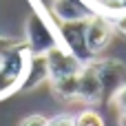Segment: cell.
I'll return each mask as SVG.
<instances>
[{
  "label": "cell",
  "instance_id": "4",
  "mask_svg": "<svg viewBox=\"0 0 126 126\" xmlns=\"http://www.w3.org/2000/svg\"><path fill=\"white\" fill-rule=\"evenodd\" d=\"M100 84H102V102H111L113 95L126 84V64L120 60H93Z\"/></svg>",
  "mask_w": 126,
  "mask_h": 126
},
{
  "label": "cell",
  "instance_id": "12",
  "mask_svg": "<svg viewBox=\"0 0 126 126\" xmlns=\"http://www.w3.org/2000/svg\"><path fill=\"white\" fill-rule=\"evenodd\" d=\"M111 104L115 106V111H117V117H120V126H126V84L113 95V100H111Z\"/></svg>",
  "mask_w": 126,
  "mask_h": 126
},
{
  "label": "cell",
  "instance_id": "9",
  "mask_svg": "<svg viewBox=\"0 0 126 126\" xmlns=\"http://www.w3.org/2000/svg\"><path fill=\"white\" fill-rule=\"evenodd\" d=\"M42 82H49V69H47V58L44 55H31L27 73H24V82L20 86V91H31L35 86H40Z\"/></svg>",
  "mask_w": 126,
  "mask_h": 126
},
{
  "label": "cell",
  "instance_id": "15",
  "mask_svg": "<svg viewBox=\"0 0 126 126\" xmlns=\"http://www.w3.org/2000/svg\"><path fill=\"white\" fill-rule=\"evenodd\" d=\"M49 126H75V122H73V115L60 113V115H55V117L49 120Z\"/></svg>",
  "mask_w": 126,
  "mask_h": 126
},
{
  "label": "cell",
  "instance_id": "14",
  "mask_svg": "<svg viewBox=\"0 0 126 126\" xmlns=\"http://www.w3.org/2000/svg\"><path fill=\"white\" fill-rule=\"evenodd\" d=\"M111 24H113V31L124 35L126 38V13H120V16H113L111 18Z\"/></svg>",
  "mask_w": 126,
  "mask_h": 126
},
{
  "label": "cell",
  "instance_id": "6",
  "mask_svg": "<svg viewBox=\"0 0 126 126\" xmlns=\"http://www.w3.org/2000/svg\"><path fill=\"white\" fill-rule=\"evenodd\" d=\"M47 69H49V80H58V78H66V75H78L82 71V62L71 55L62 44L53 47L47 55Z\"/></svg>",
  "mask_w": 126,
  "mask_h": 126
},
{
  "label": "cell",
  "instance_id": "3",
  "mask_svg": "<svg viewBox=\"0 0 126 126\" xmlns=\"http://www.w3.org/2000/svg\"><path fill=\"white\" fill-rule=\"evenodd\" d=\"M58 40L60 44L71 53L75 55L82 64L95 60L86 47V20H78V22H60L58 24Z\"/></svg>",
  "mask_w": 126,
  "mask_h": 126
},
{
  "label": "cell",
  "instance_id": "11",
  "mask_svg": "<svg viewBox=\"0 0 126 126\" xmlns=\"http://www.w3.org/2000/svg\"><path fill=\"white\" fill-rule=\"evenodd\" d=\"M75 126H106L104 124V117L95 111V109H84L80 111L75 117H73Z\"/></svg>",
  "mask_w": 126,
  "mask_h": 126
},
{
  "label": "cell",
  "instance_id": "1",
  "mask_svg": "<svg viewBox=\"0 0 126 126\" xmlns=\"http://www.w3.org/2000/svg\"><path fill=\"white\" fill-rule=\"evenodd\" d=\"M29 60H31V53L24 42H16L0 58V100L11 95L13 91H20Z\"/></svg>",
  "mask_w": 126,
  "mask_h": 126
},
{
  "label": "cell",
  "instance_id": "5",
  "mask_svg": "<svg viewBox=\"0 0 126 126\" xmlns=\"http://www.w3.org/2000/svg\"><path fill=\"white\" fill-rule=\"evenodd\" d=\"M113 24L111 18L104 13H93L86 20V47L93 58H97L113 40Z\"/></svg>",
  "mask_w": 126,
  "mask_h": 126
},
{
  "label": "cell",
  "instance_id": "7",
  "mask_svg": "<svg viewBox=\"0 0 126 126\" xmlns=\"http://www.w3.org/2000/svg\"><path fill=\"white\" fill-rule=\"evenodd\" d=\"M78 100L84 104H97L102 102V84L95 71L93 60L86 62L82 66V71L78 73Z\"/></svg>",
  "mask_w": 126,
  "mask_h": 126
},
{
  "label": "cell",
  "instance_id": "2",
  "mask_svg": "<svg viewBox=\"0 0 126 126\" xmlns=\"http://www.w3.org/2000/svg\"><path fill=\"white\" fill-rule=\"evenodd\" d=\"M24 44L31 55H47L53 47L60 44L58 31L47 22L40 11H31L24 22Z\"/></svg>",
  "mask_w": 126,
  "mask_h": 126
},
{
  "label": "cell",
  "instance_id": "13",
  "mask_svg": "<svg viewBox=\"0 0 126 126\" xmlns=\"http://www.w3.org/2000/svg\"><path fill=\"white\" fill-rule=\"evenodd\" d=\"M18 126H49V117H44L40 113H33V115H27L24 120H20Z\"/></svg>",
  "mask_w": 126,
  "mask_h": 126
},
{
  "label": "cell",
  "instance_id": "8",
  "mask_svg": "<svg viewBox=\"0 0 126 126\" xmlns=\"http://www.w3.org/2000/svg\"><path fill=\"white\" fill-rule=\"evenodd\" d=\"M51 13L60 22H78V20H89L95 9L86 0H51Z\"/></svg>",
  "mask_w": 126,
  "mask_h": 126
},
{
  "label": "cell",
  "instance_id": "10",
  "mask_svg": "<svg viewBox=\"0 0 126 126\" xmlns=\"http://www.w3.org/2000/svg\"><path fill=\"white\" fill-rule=\"evenodd\" d=\"M51 91L58 100L71 102L78 100V75H66V78H58V80H49Z\"/></svg>",
  "mask_w": 126,
  "mask_h": 126
}]
</instances>
